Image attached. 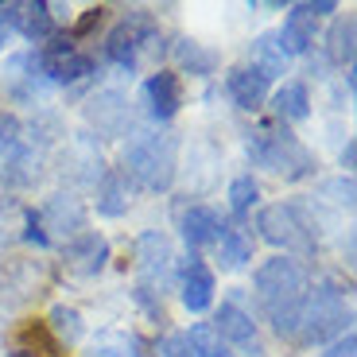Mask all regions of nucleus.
Masks as SVG:
<instances>
[{"instance_id": "29", "label": "nucleus", "mask_w": 357, "mask_h": 357, "mask_svg": "<svg viewBox=\"0 0 357 357\" xmlns=\"http://www.w3.org/2000/svg\"><path fill=\"white\" fill-rule=\"evenodd\" d=\"M47 331L54 334V342H66V346H74V342L86 334V326H82V314L74 311V307L59 303L51 311V319H47Z\"/></svg>"}, {"instance_id": "19", "label": "nucleus", "mask_w": 357, "mask_h": 357, "mask_svg": "<svg viewBox=\"0 0 357 357\" xmlns=\"http://www.w3.org/2000/svg\"><path fill=\"white\" fill-rule=\"evenodd\" d=\"M249 59H252V70H260L268 82L276 78V74L287 70V54H284V47H280V39L272 36V31H264V36L252 39Z\"/></svg>"}, {"instance_id": "6", "label": "nucleus", "mask_w": 357, "mask_h": 357, "mask_svg": "<svg viewBox=\"0 0 357 357\" xmlns=\"http://www.w3.org/2000/svg\"><path fill=\"white\" fill-rule=\"evenodd\" d=\"M155 39H160V31H155L152 16H148V12H132L125 24H116L113 31H109L105 59L116 63L121 70H132V66L140 63V47L155 43Z\"/></svg>"}, {"instance_id": "35", "label": "nucleus", "mask_w": 357, "mask_h": 357, "mask_svg": "<svg viewBox=\"0 0 357 357\" xmlns=\"http://www.w3.org/2000/svg\"><path fill=\"white\" fill-rule=\"evenodd\" d=\"M101 12H105V8H89L86 16H82L78 24H74V36H78V39H82V36H89V31H93V27L101 24Z\"/></svg>"}, {"instance_id": "34", "label": "nucleus", "mask_w": 357, "mask_h": 357, "mask_svg": "<svg viewBox=\"0 0 357 357\" xmlns=\"http://www.w3.org/2000/svg\"><path fill=\"white\" fill-rule=\"evenodd\" d=\"M160 357H187V342L183 334H171V338L160 342Z\"/></svg>"}, {"instance_id": "30", "label": "nucleus", "mask_w": 357, "mask_h": 357, "mask_svg": "<svg viewBox=\"0 0 357 357\" xmlns=\"http://www.w3.org/2000/svg\"><path fill=\"white\" fill-rule=\"evenodd\" d=\"M260 198V187H257V178L252 175H241V178H233V187H229V210L233 218H245L257 206Z\"/></svg>"}, {"instance_id": "28", "label": "nucleus", "mask_w": 357, "mask_h": 357, "mask_svg": "<svg viewBox=\"0 0 357 357\" xmlns=\"http://www.w3.org/2000/svg\"><path fill=\"white\" fill-rule=\"evenodd\" d=\"M175 59H178V66L183 70H190V74H210L218 66V54L214 51H206L202 43H195V39H178L175 43Z\"/></svg>"}, {"instance_id": "5", "label": "nucleus", "mask_w": 357, "mask_h": 357, "mask_svg": "<svg viewBox=\"0 0 357 357\" xmlns=\"http://www.w3.org/2000/svg\"><path fill=\"white\" fill-rule=\"evenodd\" d=\"M257 229L268 245H276V249H284V252H299V257L314 252V225L295 202L264 206L260 218H257Z\"/></svg>"}, {"instance_id": "37", "label": "nucleus", "mask_w": 357, "mask_h": 357, "mask_svg": "<svg viewBox=\"0 0 357 357\" xmlns=\"http://www.w3.org/2000/svg\"><path fill=\"white\" fill-rule=\"evenodd\" d=\"M8 357H36V354H24V349H16V354H8Z\"/></svg>"}, {"instance_id": "10", "label": "nucleus", "mask_w": 357, "mask_h": 357, "mask_svg": "<svg viewBox=\"0 0 357 357\" xmlns=\"http://www.w3.org/2000/svg\"><path fill=\"white\" fill-rule=\"evenodd\" d=\"M39 70L47 74V82L70 86V82H82L86 74H93V59L86 51H78L74 43H54L39 54Z\"/></svg>"}, {"instance_id": "13", "label": "nucleus", "mask_w": 357, "mask_h": 357, "mask_svg": "<svg viewBox=\"0 0 357 357\" xmlns=\"http://www.w3.org/2000/svg\"><path fill=\"white\" fill-rule=\"evenodd\" d=\"M178 287H183V307L195 311V314H202L206 307L214 303V291H218L214 272H210L202 260H195V257L183 264V284H178Z\"/></svg>"}, {"instance_id": "24", "label": "nucleus", "mask_w": 357, "mask_h": 357, "mask_svg": "<svg viewBox=\"0 0 357 357\" xmlns=\"http://www.w3.org/2000/svg\"><path fill=\"white\" fill-rule=\"evenodd\" d=\"M140 338L125 331H101L98 338L86 346V357H140Z\"/></svg>"}, {"instance_id": "16", "label": "nucleus", "mask_w": 357, "mask_h": 357, "mask_svg": "<svg viewBox=\"0 0 357 357\" xmlns=\"http://www.w3.org/2000/svg\"><path fill=\"white\" fill-rule=\"evenodd\" d=\"M225 86H229V98L237 101L245 113H257V109L268 101V78L260 70H252V66H237V70H229Z\"/></svg>"}, {"instance_id": "20", "label": "nucleus", "mask_w": 357, "mask_h": 357, "mask_svg": "<svg viewBox=\"0 0 357 357\" xmlns=\"http://www.w3.org/2000/svg\"><path fill=\"white\" fill-rule=\"evenodd\" d=\"M12 27L36 43V39H51L54 16H51L47 4H16V12H12Z\"/></svg>"}, {"instance_id": "3", "label": "nucleus", "mask_w": 357, "mask_h": 357, "mask_svg": "<svg viewBox=\"0 0 357 357\" xmlns=\"http://www.w3.org/2000/svg\"><path fill=\"white\" fill-rule=\"evenodd\" d=\"M178 144L171 132H140L125 148V175H132L144 190H167L175 183Z\"/></svg>"}, {"instance_id": "7", "label": "nucleus", "mask_w": 357, "mask_h": 357, "mask_svg": "<svg viewBox=\"0 0 357 357\" xmlns=\"http://www.w3.org/2000/svg\"><path fill=\"white\" fill-rule=\"evenodd\" d=\"M31 140H27L24 125L16 116H0V178L8 183H31L36 171H31Z\"/></svg>"}, {"instance_id": "32", "label": "nucleus", "mask_w": 357, "mask_h": 357, "mask_svg": "<svg viewBox=\"0 0 357 357\" xmlns=\"http://www.w3.org/2000/svg\"><path fill=\"white\" fill-rule=\"evenodd\" d=\"M322 357H357V338H354V331H346L342 338H334V346L326 349Z\"/></svg>"}, {"instance_id": "1", "label": "nucleus", "mask_w": 357, "mask_h": 357, "mask_svg": "<svg viewBox=\"0 0 357 357\" xmlns=\"http://www.w3.org/2000/svg\"><path fill=\"white\" fill-rule=\"evenodd\" d=\"M252 287H257L260 311H264V319L276 326L280 338H295L299 311H303V299H307V291H311L307 268L291 257H272L257 268Z\"/></svg>"}, {"instance_id": "27", "label": "nucleus", "mask_w": 357, "mask_h": 357, "mask_svg": "<svg viewBox=\"0 0 357 357\" xmlns=\"http://www.w3.org/2000/svg\"><path fill=\"white\" fill-rule=\"evenodd\" d=\"M16 346L24 354H36V357H59V342L47 331V322H27V326H20Z\"/></svg>"}, {"instance_id": "18", "label": "nucleus", "mask_w": 357, "mask_h": 357, "mask_svg": "<svg viewBox=\"0 0 357 357\" xmlns=\"http://www.w3.org/2000/svg\"><path fill=\"white\" fill-rule=\"evenodd\" d=\"M132 202V187H128V175L121 167H109L98 183V214L105 218H121Z\"/></svg>"}, {"instance_id": "4", "label": "nucleus", "mask_w": 357, "mask_h": 357, "mask_svg": "<svg viewBox=\"0 0 357 357\" xmlns=\"http://www.w3.org/2000/svg\"><path fill=\"white\" fill-rule=\"evenodd\" d=\"M349 303L346 295L334 284H319L314 291H307L303 311H299V326H295V342L303 346H322L331 338H342L349 331Z\"/></svg>"}, {"instance_id": "11", "label": "nucleus", "mask_w": 357, "mask_h": 357, "mask_svg": "<svg viewBox=\"0 0 357 357\" xmlns=\"http://www.w3.org/2000/svg\"><path fill=\"white\" fill-rule=\"evenodd\" d=\"M144 101H148V113L155 121H171L178 113V105H183V82H178V74H171V70L152 74V78L144 82Z\"/></svg>"}, {"instance_id": "22", "label": "nucleus", "mask_w": 357, "mask_h": 357, "mask_svg": "<svg viewBox=\"0 0 357 357\" xmlns=\"http://www.w3.org/2000/svg\"><path fill=\"white\" fill-rule=\"evenodd\" d=\"M272 109H276L280 121H307L311 116V93H307L303 82H284L272 98Z\"/></svg>"}, {"instance_id": "15", "label": "nucleus", "mask_w": 357, "mask_h": 357, "mask_svg": "<svg viewBox=\"0 0 357 357\" xmlns=\"http://www.w3.org/2000/svg\"><path fill=\"white\" fill-rule=\"evenodd\" d=\"M178 229H183V241H187L190 249H206V245H218L225 225L214 210L190 206V210H183V218H178Z\"/></svg>"}, {"instance_id": "25", "label": "nucleus", "mask_w": 357, "mask_h": 357, "mask_svg": "<svg viewBox=\"0 0 357 357\" xmlns=\"http://www.w3.org/2000/svg\"><path fill=\"white\" fill-rule=\"evenodd\" d=\"M183 342H187V357H233V349L225 346L222 338H218L210 322H198V326H190V331L183 334Z\"/></svg>"}, {"instance_id": "36", "label": "nucleus", "mask_w": 357, "mask_h": 357, "mask_svg": "<svg viewBox=\"0 0 357 357\" xmlns=\"http://www.w3.org/2000/svg\"><path fill=\"white\" fill-rule=\"evenodd\" d=\"M342 167H354V144H346V152H342Z\"/></svg>"}, {"instance_id": "23", "label": "nucleus", "mask_w": 357, "mask_h": 357, "mask_svg": "<svg viewBox=\"0 0 357 357\" xmlns=\"http://www.w3.org/2000/svg\"><path fill=\"white\" fill-rule=\"evenodd\" d=\"M218 260H222L225 272H237V268H245L252 260V241L245 229H233V225H225L222 237H218Z\"/></svg>"}, {"instance_id": "26", "label": "nucleus", "mask_w": 357, "mask_h": 357, "mask_svg": "<svg viewBox=\"0 0 357 357\" xmlns=\"http://www.w3.org/2000/svg\"><path fill=\"white\" fill-rule=\"evenodd\" d=\"M354 36H357V24L354 16H342L331 24V43H326V51H331V63L334 66H349L354 63Z\"/></svg>"}, {"instance_id": "12", "label": "nucleus", "mask_w": 357, "mask_h": 357, "mask_svg": "<svg viewBox=\"0 0 357 357\" xmlns=\"http://www.w3.org/2000/svg\"><path fill=\"white\" fill-rule=\"evenodd\" d=\"M214 334L225 342V346H237V349H257V322L252 314H245L237 303H222L218 319L210 322Z\"/></svg>"}, {"instance_id": "33", "label": "nucleus", "mask_w": 357, "mask_h": 357, "mask_svg": "<svg viewBox=\"0 0 357 357\" xmlns=\"http://www.w3.org/2000/svg\"><path fill=\"white\" fill-rule=\"evenodd\" d=\"M12 12H16V4H0V51L8 47V39H12Z\"/></svg>"}, {"instance_id": "2", "label": "nucleus", "mask_w": 357, "mask_h": 357, "mask_svg": "<svg viewBox=\"0 0 357 357\" xmlns=\"http://www.w3.org/2000/svg\"><path fill=\"white\" fill-rule=\"evenodd\" d=\"M249 160L257 163V167L272 171V175L287 178V183L307 178L314 171V155L307 152L303 144H299V136H291L284 125H257L252 128Z\"/></svg>"}, {"instance_id": "14", "label": "nucleus", "mask_w": 357, "mask_h": 357, "mask_svg": "<svg viewBox=\"0 0 357 357\" xmlns=\"http://www.w3.org/2000/svg\"><path fill=\"white\" fill-rule=\"evenodd\" d=\"M66 260H70L74 272L93 276V272H101L105 260H109V241L101 237V233H93V229H82L78 237L66 245Z\"/></svg>"}, {"instance_id": "21", "label": "nucleus", "mask_w": 357, "mask_h": 357, "mask_svg": "<svg viewBox=\"0 0 357 357\" xmlns=\"http://www.w3.org/2000/svg\"><path fill=\"white\" fill-rule=\"evenodd\" d=\"M89 121L101 128V132L109 136H121L128 125V105L121 93H101L98 101H93V109H89Z\"/></svg>"}, {"instance_id": "31", "label": "nucleus", "mask_w": 357, "mask_h": 357, "mask_svg": "<svg viewBox=\"0 0 357 357\" xmlns=\"http://www.w3.org/2000/svg\"><path fill=\"white\" fill-rule=\"evenodd\" d=\"M319 195H334L331 202H338V206H354V178L349 175H342V178H334V183H322L319 187Z\"/></svg>"}, {"instance_id": "9", "label": "nucleus", "mask_w": 357, "mask_h": 357, "mask_svg": "<svg viewBox=\"0 0 357 357\" xmlns=\"http://www.w3.org/2000/svg\"><path fill=\"white\" fill-rule=\"evenodd\" d=\"M171 245H167V237L163 233H144L140 237V245H136V264H140V295H148V291H160L163 295V287H167V280H171Z\"/></svg>"}, {"instance_id": "8", "label": "nucleus", "mask_w": 357, "mask_h": 357, "mask_svg": "<svg viewBox=\"0 0 357 357\" xmlns=\"http://www.w3.org/2000/svg\"><path fill=\"white\" fill-rule=\"evenodd\" d=\"M338 8L334 0H319V4H295L291 12H287L284 20V31H280V47H284V54H303L307 47L314 43V27H319L322 16H331V12Z\"/></svg>"}, {"instance_id": "17", "label": "nucleus", "mask_w": 357, "mask_h": 357, "mask_svg": "<svg viewBox=\"0 0 357 357\" xmlns=\"http://www.w3.org/2000/svg\"><path fill=\"white\" fill-rule=\"evenodd\" d=\"M39 225H51L54 233H66V237H78L86 229V206L70 195H54L51 202L43 206V218Z\"/></svg>"}]
</instances>
